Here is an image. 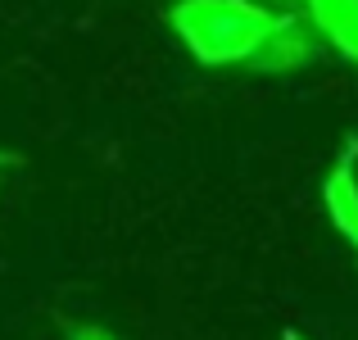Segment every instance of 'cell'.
<instances>
[{"label":"cell","instance_id":"cell-1","mask_svg":"<svg viewBox=\"0 0 358 340\" xmlns=\"http://www.w3.org/2000/svg\"><path fill=\"white\" fill-rule=\"evenodd\" d=\"M173 27L186 50L213 69H259L286 73L308 59V36L290 14L254 5V0H182Z\"/></svg>","mask_w":358,"mask_h":340},{"label":"cell","instance_id":"cell-2","mask_svg":"<svg viewBox=\"0 0 358 340\" xmlns=\"http://www.w3.org/2000/svg\"><path fill=\"white\" fill-rule=\"evenodd\" d=\"M322 204H327L331 227L354 245V254H358V136L345 141V150L331 159V168H327Z\"/></svg>","mask_w":358,"mask_h":340},{"label":"cell","instance_id":"cell-3","mask_svg":"<svg viewBox=\"0 0 358 340\" xmlns=\"http://www.w3.org/2000/svg\"><path fill=\"white\" fill-rule=\"evenodd\" d=\"M308 23L336 45L350 64H358V0H299Z\"/></svg>","mask_w":358,"mask_h":340},{"label":"cell","instance_id":"cell-4","mask_svg":"<svg viewBox=\"0 0 358 340\" xmlns=\"http://www.w3.org/2000/svg\"><path fill=\"white\" fill-rule=\"evenodd\" d=\"M69 340H114V336L105 327H78V332H69Z\"/></svg>","mask_w":358,"mask_h":340},{"label":"cell","instance_id":"cell-5","mask_svg":"<svg viewBox=\"0 0 358 340\" xmlns=\"http://www.w3.org/2000/svg\"><path fill=\"white\" fill-rule=\"evenodd\" d=\"M286 340H304V336H295V332H286Z\"/></svg>","mask_w":358,"mask_h":340}]
</instances>
